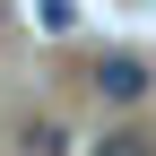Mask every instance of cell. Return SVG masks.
<instances>
[{"mask_svg": "<svg viewBox=\"0 0 156 156\" xmlns=\"http://www.w3.org/2000/svg\"><path fill=\"white\" fill-rule=\"evenodd\" d=\"M17 156H69V130L61 122H26L17 130Z\"/></svg>", "mask_w": 156, "mask_h": 156, "instance_id": "obj_2", "label": "cell"}, {"mask_svg": "<svg viewBox=\"0 0 156 156\" xmlns=\"http://www.w3.org/2000/svg\"><path fill=\"white\" fill-rule=\"evenodd\" d=\"M35 17H44V35H69L78 26V0H35Z\"/></svg>", "mask_w": 156, "mask_h": 156, "instance_id": "obj_4", "label": "cell"}, {"mask_svg": "<svg viewBox=\"0 0 156 156\" xmlns=\"http://www.w3.org/2000/svg\"><path fill=\"white\" fill-rule=\"evenodd\" d=\"M147 87H156V78H147L139 52H104V61H95V95H104V104H139Z\"/></svg>", "mask_w": 156, "mask_h": 156, "instance_id": "obj_1", "label": "cell"}, {"mask_svg": "<svg viewBox=\"0 0 156 156\" xmlns=\"http://www.w3.org/2000/svg\"><path fill=\"white\" fill-rule=\"evenodd\" d=\"M95 156H156V139H139V130H104Z\"/></svg>", "mask_w": 156, "mask_h": 156, "instance_id": "obj_3", "label": "cell"}]
</instances>
